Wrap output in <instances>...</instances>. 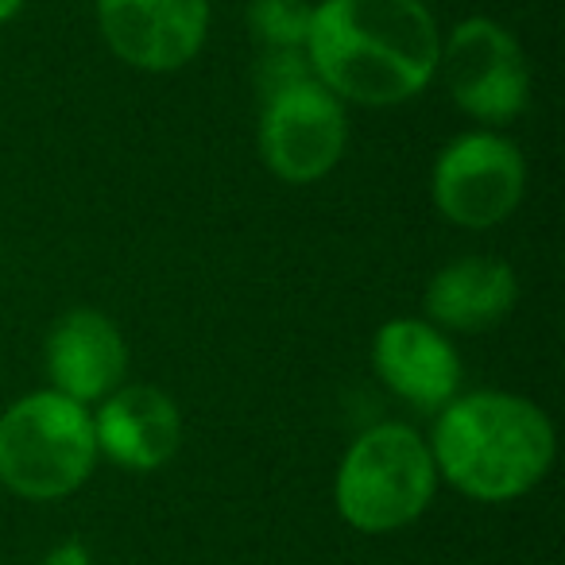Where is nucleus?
Instances as JSON below:
<instances>
[{
	"label": "nucleus",
	"instance_id": "obj_1",
	"mask_svg": "<svg viewBox=\"0 0 565 565\" xmlns=\"http://www.w3.org/2000/svg\"><path fill=\"white\" fill-rule=\"evenodd\" d=\"M438 55L441 35L423 0H322L310 17V71L338 102H411L434 82Z\"/></svg>",
	"mask_w": 565,
	"mask_h": 565
},
{
	"label": "nucleus",
	"instance_id": "obj_2",
	"mask_svg": "<svg viewBox=\"0 0 565 565\" xmlns=\"http://www.w3.org/2000/svg\"><path fill=\"white\" fill-rule=\"evenodd\" d=\"M438 477L480 503H508L531 492L554 465V426L523 395L472 392L441 407L430 434Z\"/></svg>",
	"mask_w": 565,
	"mask_h": 565
},
{
	"label": "nucleus",
	"instance_id": "obj_3",
	"mask_svg": "<svg viewBox=\"0 0 565 565\" xmlns=\"http://www.w3.org/2000/svg\"><path fill=\"white\" fill-rule=\"evenodd\" d=\"M97 465L94 415L63 392H32L0 415V484L20 500H63Z\"/></svg>",
	"mask_w": 565,
	"mask_h": 565
},
{
	"label": "nucleus",
	"instance_id": "obj_4",
	"mask_svg": "<svg viewBox=\"0 0 565 565\" xmlns=\"http://www.w3.org/2000/svg\"><path fill=\"white\" fill-rule=\"evenodd\" d=\"M434 488L438 469L430 446L411 426L380 423L345 449L333 480V503L353 531L392 534L430 508Z\"/></svg>",
	"mask_w": 565,
	"mask_h": 565
},
{
	"label": "nucleus",
	"instance_id": "obj_5",
	"mask_svg": "<svg viewBox=\"0 0 565 565\" xmlns=\"http://www.w3.org/2000/svg\"><path fill=\"white\" fill-rule=\"evenodd\" d=\"M349 143L345 102L318 78L279 89L259 109V156L275 179L307 186L341 163Z\"/></svg>",
	"mask_w": 565,
	"mask_h": 565
},
{
	"label": "nucleus",
	"instance_id": "obj_6",
	"mask_svg": "<svg viewBox=\"0 0 565 565\" xmlns=\"http://www.w3.org/2000/svg\"><path fill=\"white\" fill-rule=\"evenodd\" d=\"M438 71L457 109L484 125L515 120L531 97V71L515 35L484 17L461 20L446 35Z\"/></svg>",
	"mask_w": 565,
	"mask_h": 565
},
{
	"label": "nucleus",
	"instance_id": "obj_7",
	"mask_svg": "<svg viewBox=\"0 0 565 565\" xmlns=\"http://www.w3.org/2000/svg\"><path fill=\"white\" fill-rule=\"evenodd\" d=\"M526 186V163L500 132H465L434 163L430 194L446 221L492 228L515 213Z\"/></svg>",
	"mask_w": 565,
	"mask_h": 565
},
{
	"label": "nucleus",
	"instance_id": "obj_8",
	"mask_svg": "<svg viewBox=\"0 0 565 565\" xmlns=\"http://www.w3.org/2000/svg\"><path fill=\"white\" fill-rule=\"evenodd\" d=\"M97 24L120 63L171 74L202 51L210 0H97Z\"/></svg>",
	"mask_w": 565,
	"mask_h": 565
},
{
	"label": "nucleus",
	"instance_id": "obj_9",
	"mask_svg": "<svg viewBox=\"0 0 565 565\" xmlns=\"http://www.w3.org/2000/svg\"><path fill=\"white\" fill-rule=\"evenodd\" d=\"M372 369L387 392L418 411H441L461 387V356L434 322L392 318L372 341Z\"/></svg>",
	"mask_w": 565,
	"mask_h": 565
},
{
	"label": "nucleus",
	"instance_id": "obj_10",
	"mask_svg": "<svg viewBox=\"0 0 565 565\" xmlns=\"http://www.w3.org/2000/svg\"><path fill=\"white\" fill-rule=\"evenodd\" d=\"M51 387L74 403H97L125 384L128 345L102 310H71L47 333L43 345Z\"/></svg>",
	"mask_w": 565,
	"mask_h": 565
},
{
	"label": "nucleus",
	"instance_id": "obj_11",
	"mask_svg": "<svg viewBox=\"0 0 565 565\" xmlns=\"http://www.w3.org/2000/svg\"><path fill=\"white\" fill-rule=\"evenodd\" d=\"M97 454L128 472L163 469L182 441V418L171 395L151 384L117 387L102 399L94 415Z\"/></svg>",
	"mask_w": 565,
	"mask_h": 565
},
{
	"label": "nucleus",
	"instance_id": "obj_12",
	"mask_svg": "<svg viewBox=\"0 0 565 565\" xmlns=\"http://www.w3.org/2000/svg\"><path fill=\"white\" fill-rule=\"evenodd\" d=\"M519 299V282L503 259L461 256L446 264L426 287V315L438 330L480 333L500 326Z\"/></svg>",
	"mask_w": 565,
	"mask_h": 565
},
{
	"label": "nucleus",
	"instance_id": "obj_13",
	"mask_svg": "<svg viewBox=\"0 0 565 565\" xmlns=\"http://www.w3.org/2000/svg\"><path fill=\"white\" fill-rule=\"evenodd\" d=\"M310 17L307 0H248V32L264 51H307Z\"/></svg>",
	"mask_w": 565,
	"mask_h": 565
},
{
	"label": "nucleus",
	"instance_id": "obj_14",
	"mask_svg": "<svg viewBox=\"0 0 565 565\" xmlns=\"http://www.w3.org/2000/svg\"><path fill=\"white\" fill-rule=\"evenodd\" d=\"M307 78H315L307 51H264V55H259V66H256L259 102H267L271 94H279V89L295 86V82H307Z\"/></svg>",
	"mask_w": 565,
	"mask_h": 565
},
{
	"label": "nucleus",
	"instance_id": "obj_15",
	"mask_svg": "<svg viewBox=\"0 0 565 565\" xmlns=\"http://www.w3.org/2000/svg\"><path fill=\"white\" fill-rule=\"evenodd\" d=\"M43 565H94V557H89V550L82 546L78 539H66V542H58L55 550H47Z\"/></svg>",
	"mask_w": 565,
	"mask_h": 565
},
{
	"label": "nucleus",
	"instance_id": "obj_16",
	"mask_svg": "<svg viewBox=\"0 0 565 565\" xmlns=\"http://www.w3.org/2000/svg\"><path fill=\"white\" fill-rule=\"evenodd\" d=\"M20 9H24V0H0V24H4V20L17 17Z\"/></svg>",
	"mask_w": 565,
	"mask_h": 565
}]
</instances>
